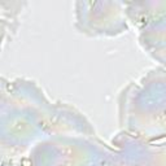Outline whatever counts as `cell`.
<instances>
[{
	"label": "cell",
	"instance_id": "cell-1",
	"mask_svg": "<svg viewBox=\"0 0 166 166\" xmlns=\"http://www.w3.org/2000/svg\"><path fill=\"white\" fill-rule=\"evenodd\" d=\"M164 143H166V136H162V138H158V139H155V140H151L149 142V144H156V145H161V144H164Z\"/></svg>",
	"mask_w": 166,
	"mask_h": 166
}]
</instances>
